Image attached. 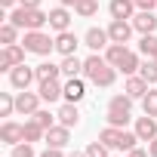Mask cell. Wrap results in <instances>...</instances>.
<instances>
[{"mask_svg":"<svg viewBox=\"0 0 157 157\" xmlns=\"http://www.w3.org/2000/svg\"><path fill=\"white\" fill-rule=\"evenodd\" d=\"M0 3H3V6H6V10H13V6H16V3H19V0H0Z\"/></svg>","mask_w":157,"mask_h":157,"instance_id":"40","label":"cell"},{"mask_svg":"<svg viewBox=\"0 0 157 157\" xmlns=\"http://www.w3.org/2000/svg\"><path fill=\"white\" fill-rule=\"evenodd\" d=\"M56 114H59V123H62V126H68V129H74L77 123H80V111H77V105H74V102H65Z\"/></svg>","mask_w":157,"mask_h":157,"instance_id":"21","label":"cell"},{"mask_svg":"<svg viewBox=\"0 0 157 157\" xmlns=\"http://www.w3.org/2000/svg\"><path fill=\"white\" fill-rule=\"evenodd\" d=\"M16 111L19 114H37L40 111V93H28V90H19L16 93Z\"/></svg>","mask_w":157,"mask_h":157,"instance_id":"8","label":"cell"},{"mask_svg":"<svg viewBox=\"0 0 157 157\" xmlns=\"http://www.w3.org/2000/svg\"><path fill=\"white\" fill-rule=\"evenodd\" d=\"M77 46H80V40H77L74 31H59V34H56V52H62V56H77Z\"/></svg>","mask_w":157,"mask_h":157,"instance_id":"13","label":"cell"},{"mask_svg":"<svg viewBox=\"0 0 157 157\" xmlns=\"http://www.w3.org/2000/svg\"><path fill=\"white\" fill-rule=\"evenodd\" d=\"M80 71H83V62L77 56H62V74L65 77H77Z\"/></svg>","mask_w":157,"mask_h":157,"instance_id":"23","label":"cell"},{"mask_svg":"<svg viewBox=\"0 0 157 157\" xmlns=\"http://www.w3.org/2000/svg\"><path fill=\"white\" fill-rule=\"evenodd\" d=\"M99 139H102L108 148H117V151H132V148H136V142H139L136 129L129 132V129H123V126H111V123L99 132Z\"/></svg>","mask_w":157,"mask_h":157,"instance_id":"3","label":"cell"},{"mask_svg":"<svg viewBox=\"0 0 157 157\" xmlns=\"http://www.w3.org/2000/svg\"><path fill=\"white\" fill-rule=\"evenodd\" d=\"M142 108H145V114L157 117V90H148V93H145V99H142Z\"/></svg>","mask_w":157,"mask_h":157,"instance_id":"31","label":"cell"},{"mask_svg":"<svg viewBox=\"0 0 157 157\" xmlns=\"http://www.w3.org/2000/svg\"><path fill=\"white\" fill-rule=\"evenodd\" d=\"M86 157H108V145H105L102 139L90 142V145H86Z\"/></svg>","mask_w":157,"mask_h":157,"instance_id":"32","label":"cell"},{"mask_svg":"<svg viewBox=\"0 0 157 157\" xmlns=\"http://www.w3.org/2000/svg\"><path fill=\"white\" fill-rule=\"evenodd\" d=\"M83 77H86L93 86L108 90V86H114V80H117V68H114L105 56L93 52L90 59H83Z\"/></svg>","mask_w":157,"mask_h":157,"instance_id":"1","label":"cell"},{"mask_svg":"<svg viewBox=\"0 0 157 157\" xmlns=\"http://www.w3.org/2000/svg\"><path fill=\"white\" fill-rule=\"evenodd\" d=\"M108 13H111V19H132L136 16V0H111Z\"/></svg>","mask_w":157,"mask_h":157,"instance_id":"20","label":"cell"},{"mask_svg":"<svg viewBox=\"0 0 157 157\" xmlns=\"http://www.w3.org/2000/svg\"><path fill=\"white\" fill-rule=\"evenodd\" d=\"M19 6H40V0H19Z\"/></svg>","mask_w":157,"mask_h":157,"instance_id":"39","label":"cell"},{"mask_svg":"<svg viewBox=\"0 0 157 157\" xmlns=\"http://www.w3.org/2000/svg\"><path fill=\"white\" fill-rule=\"evenodd\" d=\"M139 52L148 56V59H154V56H157V37H154V34H142V40H139Z\"/></svg>","mask_w":157,"mask_h":157,"instance_id":"28","label":"cell"},{"mask_svg":"<svg viewBox=\"0 0 157 157\" xmlns=\"http://www.w3.org/2000/svg\"><path fill=\"white\" fill-rule=\"evenodd\" d=\"M62 6H77V0H59Z\"/></svg>","mask_w":157,"mask_h":157,"instance_id":"41","label":"cell"},{"mask_svg":"<svg viewBox=\"0 0 157 157\" xmlns=\"http://www.w3.org/2000/svg\"><path fill=\"white\" fill-rule=\"evenodd\" d=\"M25 46H19V43H10V46H3V52H0V71H13L16 65H22L25 62Z\"/></svg>","mask_w":157,"mask_h":157,"instance_id":"6","label":"cell"},{"mask_svg":"<svg viewBox=\"0 0 157 157\" xmlns=\"http://www.w3.org/2000/svg\"><path fill=\"white\" fill-rule=\"evenodd\" d=\"M148 154H151V157H157V139H151V142H148Z\"/></svg>","mask_w":157,"mask_h":157,"instance_id":"38","label":"cell"},{"mask_svg":"<svg viewBox=\"0 0 157 157\" xmlns=\"http://www.w3.org/2000/svg\"><path fill=\"white\" fill-rule=\"evenodd\" d=\"M0 142H3V145H19V142H25V123L3 120V126H0Z\"/></svg>","mask_w":157,"mask_h":157,"instance_id":"10","label":"cell"},{"mask_svg":"<svg viewBox=\"0 0 157 157\" xmlns=\"http://www.w3.org/2000/svg\"><path fill=\"white\" fill-rule=\"evenodd\" d=\"M83 43H86L93 52H99V49H108V46H111L108 28H90V31L83 34Z\"/></svg>","mask_w":157,"mask_h":157,"instance_id":"11","label":"cell"},{"mask_svg":"<svg viewBox=\"0 0 157 157\" xmlns=\"http://www.w3.org/2000/svg\"><path fill=\"white\" fill-rule=\"evenodd\" d=\"M123 56H126V43H111V46L105 49V59H108V62H111L114 68H117V65L123 62Z\"/></svg>","mask_w":157,"mask_h":157,"instance_id":"27","label":"cell"},{"mask_svg":"<svg viewBox=\"0 0 157 157\" xmlns=\"http://www.w3.org/2000/svg\"><path fill=\"white\" fill-rule=\"evenodd\" d=\"M34 80H37V74H34V68H28L25 62L16 65V68L10 71V83H13V90H28Z\"/></svg>","mask_w":157,"mask_h":157,"instance_id":"9","label":"cell"},{"mask_svg":"<svg viewBox=\"0 0 157 157\" xmlns=\"http://www.w3.org/2000/svg\"><path fill=\"white\" fill-rule=\"evenodd\" d=\"M139 68H142V65H139V56H136L132 49H126V56H123V62L117 65V71H123V74L129 77V74H136Z\"/></svg>","mask_w":157,"mask_h":157,"instance_id":"25","label":"cell"},{"mask_svg":"<svg viewBox=\"0 0 157 157\" xmlns=\"http://www.w3.org/2000/svg\"><path fill=\"white\" fill-rule=\"evenodd\" d=\"M83 96H86V83L80 80V77H68L65 80V102H83Z\"/></svg>","mask_w":157,"mask_h":157,"instance_id":"18","label":"cell"},{"mask_svg":"<svg viewBox=\"0 0 157 157\" xmlns=\"http://www.w3.org/2000/svg\"><path fill=\"white\" fill-rule=\"evenodd\" d=\"M22 46H25L28 52H34V56H49V52L56 49V40H52L49 34H43V31H25Z\"/></svg>","mask_w":157,"mask_h":157,"instance_id":"5","label":"cell"},{"mask_svg":"<svg viewBox=\"0 0 157 157\" xmlns=\"http://www.w3.org/2000/svg\"><path fill=\"white\" fill-rule=\"evenodd\" d=\"M40 157H65V154H62V148H49V145H46V151H43Z\"/></svg>","mask_w":157,"mask_h":157,"instance_id":"37","label":"cell"},{"mask_svg":"<svg viewBox=\"0 0 157 157\" xmlns=\"http://www.w3.org/2000/svg\"><path fill=\"white\" fill-rule=\"evenodd\" d=\"M19 31H22V28H16L13 22H3V25H0V43H3V46L16 43V40H19Z\"/></svg>","mask_w":157,"mask_h":157,"instance_id":"26","label":"cell"},{"mask_svg":"<svg viewBox=\"0 0 157 157\" xmlns=\"http://www.w3.org/2000/svg\"><path fill=\"white\" fill-rule=\"evenodd\" d=\"M136 136H139V142L157 139V117H151V114L139 117V120H136Z\"/></svg>","mask_w":157,"mask_h":157,"instance_id":"16","label":"cell"},{"mask_svg":"<svg viewBox=\"0 0 157 157\" xmlns=\"http://www.w3.org/2000/svg\"><path fill=\"white\" fill-rule=\"evenodd\" d=\"M49 148H65L68 142H71V129L68 126H62V123H56V126H49L46 129V139H43Z\"/></svg>","mask_w":157,"mask_h":157,"instance_id":"15","label":"cell"},{"mask_svg":"<svg viewBox=\"0 0 157 157\" xmlns=\"http://www.w3.org/2000/svg\"><path fill=\"white\" fill-rule=\"evenodd\" d=\"M10 22L22 31H43V25H49V13H43L40 6H16L10 13Z\"/></svg>","mask_w":157,"mask_h":157,"instance_id":"2","label":"cell"},{"mask_svg":"<svg viewBox=\"0 0 157 157\" xmlns=\"http://www.w3.org/2000/svg\"><path fill=\"white\" fill-rule=\"evenodd\" d=\"M129 22H132V28H136L139 34H154V31H157V16H154L151 10H139Z\"/></svg>","mask_w":157,"mask_h":157,"instance_id":"12","label":"cell"},{"mask_svg":"<svg viewBox=\"0 0 157 157\" xmlns=\"http://www.w3.org/2000/svg\"><path fill=\"white\" fill-rule=\"evenodd\" d=\"M16 111V96L13 93H0V117H10Z\"/></svg>","mask_w":157,"mask_h":157,"instance_id":"29","label":"cell"},{"mask_svg":"<svg viewBox=\"0 0 157 157\" xmlns=\"http://www.w3.org/2000/svg\"><path fill=\"white\" fill-rule=\"evenodd\" d=\"M49 28L52 31H71V13H68V6H56V10H49Z\"/></svg>","mask_w":157,"mask_h":157,"instance_id":"19","label":"cell"},{"mask_svg":"<svg viewBox=\"0 0 157 157\" xmlns=\"http://www.w3.org/2000/svg\"><path fill=\"white\" fill-rule=\"evenodd\" d=\"M34 74H37V83H43V80H56V77L62 74V65H52V62H40V65L34 68Z\"/></svg>","mask_w":157,"mask_h":157,"instance_id":"22","label":"cell"},{"mask_svg":"<svg viewBox=\"0 0 157 157\" xmlns=\"http://www.w3.org/2000/svg\"><path fill=\"white\" fill-rule=\"evenodd\" d=\"M148 90H151V83L145 80L142 74H129V77H126V86H123L126 96H132V99H145Z\"/></svg>","mask_w":157,"mask_h":157,"instance_id":"17","label":"cell"},{"mask_svg":"<svg viewBox=\"0 0 157 157\" xmlns=\"http://www.w3.org/2000/svg\"><path fill=\"white\" fill-rule=\"evenodd\" d=\"M154 62H157V56H154Z\"/></svg>","mask_w":157,"mask_h":157,"instance_id":"43","label":"cell"},{"mask_svg":"<svg viewBox=\"0 0 157 157\" xmlns=\"http://www.w3.org/2000/svg\"><path fill=\"white\" fill-rule=\"evenodd\" d=\"M74 13L80 16V19H93V16L99 13V0H77Z\"/></svg>","mask_w":157,"mask_h":157,"instance_id":"24","label":"cell"},{"mask_svg":"<svg viewBox=\"0 0 157 157\" xmlns=\"http://www.w3.org/2000/svg\"><path fill=\"white\" fill-rule=\"evenodd\" d=\"M13 157H34V145H31V142H19V145H13Z\"/></svg>","mask_w":157,"mask_h":157,"instance_id":"34","label":"cell"},{"mask_svg":"<svg viewBox=\"0 0 157 157\" xmlns=\"http://www.w3.org/2000/svg\"><path fill=\"white\" fill-rule=\"evenodd\" d=\"M132 22L129 19H111V25H108V37H111V43H129V37H132Z\"/></svg>","mask_w":157,"mask_h":157,"instance_id":"7","label":"cell"},{"mask_svg":"<svg viewBox=\"0 0 157 157\" xmlns=\"http://www.w3.org/2000/svg\"><path fill=\"white\" fill-rule=\"evenodd\" d=\"M139 10H157V0H136Z\"/></svg>","mask_w":157,"mask_h":157,"instance_id":"35","label":"cell"},{"mask_svg":"<svg viewBox=\"0 0 157 157\" xmlns=\"http://www.w3.org/2000/svg\"><path fill=\"white\" fill-rule=\"evenodd\" d=\"M71 157H86V151H83V154H77V151H74V154H71Z\"/></svg>","mask_w":157,"mask_h":157,"instance_id":"42","label":"cell"},{"mask_svg":"<svg viewBox=\"0 0 157 157\" xmlns=\"http://www.w3.org/2000/svg\"><path fill=\"white\" fill-rule=\"evenodd\" d=\"M129 120H132V96H126V93L111 96V102H108V123L126 129Z\"/></svg>","mask_w":157,"mask_h":157,"instance_id":"4","label":"cell"},{"mask_svg":"<svg viewBox=\"0 0 157 157\" xmlns=\"http://www.w3.org/2000/svg\"><path fill=\"white\" fill-rule=\"evenodd\" d=\"M126 157H151V154H148L145 148H139V145H136L132 151H126Z\"/></svg>","mask_w":157,"mask_h":157,"instance_id":"36","label":"cell"},{"mask_svg":"<svg viewBox=\"0 0 157 157\" xmlns=\"http://www.w3.org/2000/svg\"><path fill=\"white\" fill-rule=\"evenodd\" d=\"M139 74L145 77V80H148L151 86H154V83H157V62H154V59H148V62L139 68Z\"/></svg>","mask_w":157,"mask_h":157,"instance_id":"30","label":"cell"},{"mask_svg":"<svg viewBox=\"0 0 157 157\" xmlns=\"http://www.w3.org/2000/svg\"><path fill=\"white\" fill-rule=\"evenodd\" d=\"M37 93H40L43 102H59V99H65V83H59V77L56 80H43L37 86Z\"/></svg>","mask_w":157,"mask_h":157,"instance_id":"14","label":"cell"},{"mask_svg":"<svg viewBox=\"0 0 157 157\" xmlns=\"http://www.w3.org/2000/svg\"><path fill=\"white\" fill-rule=\"evenodd\" d=\"M31 117H34V120L43 126V129H49V126H56V117H59V114H49V111H37V114H31Z\"/></svg>","mask_w":157,"mask_h":157,"instance_id":"33","label":"cell"}]
</instances>
